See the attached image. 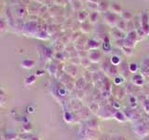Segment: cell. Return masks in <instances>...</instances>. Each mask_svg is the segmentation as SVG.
<instances>
[{
	"instance_id": "obj_2",
	"label": "cell",
	"mask_w": 149,
	"mask_h": 140,
	"mask_svg": "<svg viewBox=\"0 0 149 140\" xmlns=\"http://www.w3.org/2000/svg\"><path fill=\"white\" fill-rule=\"evenodd\" d=\"M89 55V60L91 61V63H97L101 59V53L98 50H91Z\"/></svg>"
},
{
	"instance_id": "obj_22",
	"label": "cell",
	"mask_w": 149,
	"mask_h": 140,
	"mask_svg": "<svg viewBox=\"0 0 149 140\" xmlns=\"http://www.w3.org/2000/svg\"><path fill=\"white\" fill-rule=\"evenodd\" d=\"M123 81H124L123 77H120V76L115 77V79H114V83L116 84V85H119V84H121Z\"/></svg>"
},
{
	"instance_id": "obj_5",
	"label": "cell",
	"mask_w": 149,
	"mask_h": 140,
	"mask_svg": "<svg viewBox=\"0 0 149 140\" xmlns=\"http://www.w3.org/2000/svg\"><path fill=\"white\" fill-rule=\"evenodd\" d=\"M113 117L117 120H118V122H125L126 120H127V118H126L124 112L120 111V110H117V111L115 112Z\"/></svg>"
},
{
	"instance_id": "obj_19",
	"label": "cell",
	"mask_w": 149,
	"mask_h": 140,
	"mask_svg": "<svg viewBox=\"0 0 149 140\" xmlns=\"http://www.w3.org/2000/svg\"><path fill=\"white\" fill-rule=\"evenodd\" d=\"M121 15H122V18H123L124 21H130L131 20V12H129L127 11H124L121 12Z\"/></svg>"
},
{
	"instance_id": "obj_23",
	"label": "cell",
	"mask_w": 149,
	"mask_h": 140,
	"mask_svg": "<svg viewBox=\"0 0 149 140\" xmlns=\"http://www.w3.org/2000/svg\"><path fill=\"white\" fill-rule=\"evenodd\" d=\"M104 6H107V4L104 1H102L100 4L98 5V9H100L101 11H104L107 8V7H104Z\"/></svg>"
},
{
	"instance_id": "obj_17",
	"label": "cell",
	"mask_w": 149,
	"mask_h": 140,
	"mask_svg": "<svg viewBox=\"0 0 149 140\" xmlns=\"http://www.w3.org/2000/svg\"><path fill=\"white\" fill-rule=\"evenodd\" d=\"M107 72L109 74H111V75H116V74H117V66H113V64H111V66H108V69H107Z\"/></svg>"
},
{
	"instance_id": "obj_15",
	"label": "cell",
	"mask_w": 149,
	"mask_h": 140,
	"mask_svg": "<svg viewBox=\"0 0 149 140\" xmlns=\"http://www.w3.org/2000/svg\"><path fill=\"white\" fill-rule=\"evenodd\" d=\"M110 9L114 11V13H121V7L118 4L114 3L110 6Z\"/></svg>"
},
{
	"instance_id": "obj_13",
	"label": "cell",
	"mask_w": 149,
	"mask_h": 140,
	"mask_svg": "<svg viewBox=\"0 0 149 140\" xmlns=\"http://www.w3.org/2000/svg\"><path fill=\"white\" fill-rule=\"evenodd\" d=\"M99 44L97 41H95L93 39H91V40H89L88 41V46L89 49H91V50H96L98 47H99Z\"/></svg>"
},
{
	"instance_id": "obj_26",
	"label": "cell",
	"mask_w": 149,
	"mask_h": 140,
	"mask_svg": "<svg viewBox=\"0 0 149 140\" xmlns=\"http://www.w3.org/2000/svg\"><path fill=\"white\" fill-rule=\"evenodd\" d=\"M130 101H131V105L132 107H134V106H136V98L133 96H131L130 97Z\"/></svg>"
},
{
	"instance_id": "obj_14",
	"label": "cell",
	"mask_w": 149,
	"mask_h": 140,
	"mask_svg": "<svg viewBox=\"0 0 149 140\" xmlns=\"http://www.w3.org/2000/svg\"><path fill=\"white\" fill-rule=\"evenodd\" d=\"M104 53H110L111 51V45L109 43V40L107 37L105 38L104 42Z\"/></svg>"
},
{
	"instance_id": "obj_11",
	"label": "cell",
	"mask_w": 149,
	"mask_h": 140,
	"mask_svg": "<svg viewBox=\"0 0 149 140\" xmlns=\"http://www.w3.org/2000/svg\"><path fill=\"white\" fill-rule=\"evenodd\" d=\"M89 111L92 113H97L99 111V109H100V106H99L97 103L93 102L89 106Z\"/></svg>"
},
{
	"instance_id": "obj_29",
	"label": "cell",
	"mask_w": 149,
	"mask_h": 140,
	"mask_svg": "<svg viewBox=\"0 0 149 140\" xmlns=\"http://www.w3.org/2000/svg\"><path fill=\"white\" fill-rule=\"evenodd\" d=\"M144 66L149 68V58H147V59L144 61Z\"/></svg>"
},
{
	"instance_id": "obj_18",
	"label": "cell",
	"mask_w": 149,
	"mask_h": 140,
	"mask_svg": "<svg viewBox=\"0 0 149 140\" xmlns=\"http://www.w3.org/2000/svg\"><path fill=\"white\" fill-rule=\"evenodd\" d=\"M129 70H130L131 73H134L135 74V72H137V70H138V64H135V63L130 64H129Z\"/></svg>"
},
{
	"instance_id": "obj_16",
	"label": "cell",
	"mask_w": 149,
	"mask_h": 140,
	"mask_svg": "<svg viewBox=\"0 0 149 140\" xmlns=\"http://www.w3.org/2000/svg\"><path fill=\"white\" fill-rule=\"evenodd\" d=\"M110 62L113 66H117V64H120V58H119L117 55H113V56L111 57Z\"/></svg>"
},
{
	"instance_id": "obj_3",
	"label": "cell",
	"mask_w": 149,
	"mask_h": 140,
	"mask_svg": "<svg viewBox=\"0 0 149 140\" xmlns=\"http://www.w3.org/2000/svg\"><path fill=\"white\" fill-rule=\"evenodd\" d=\"M131 80L132 82H133L136 86H142L144 85V79L143 78V76L140 74H135L133 75V77L131 78Z\"/></svg>"
},
{
	"instance_id": "obj_21",
	"label": "cell",
	"mask_w": 149,
	"mask_h": 140,
	"mask_svg": "<svg viewBox=\"0 0 149 140\" xmlns=\"http://www.w3.org/2000/svg\"><path fill=\"white\" fill-rule=\"evenodd\" d=\"M142 105H143V107H144V111L149 113V99L148 98H145L143 101V102H142Z\"/></svg>"
},
{
	"instance_id": "obj_27",
	"label": "cell",
	"mask_w": 149,
	"mask_h": 140,
	"mask_svg": "<svg viewBox=\"0 0 149 140\" xmlns=\"http://www.w3.org/2000/svg\"><path fill=\"white\" fill-rule=\"evenodd\" d=\"M65 93H66V90L64 89V88H60L59 89V94L60 95H64L65 94Z\"/></svg>"
},
{
	"instance_id": "obj_9",
	"label": "cell",
	"mask_w": 149,
	"mask_h": 140,
	"mask_svg": "<svg viewBox=\"0 0 149 140\" xmlns=\"http://www.w3.org/2000/svg\"><path fill=\"white\" fill-rule=\"evenodd\" d=\"M105 19L107 21V24L110 25H113V22H117V18H116V15L113 13H107L105 15Z\"/></svg>"
},
{
	"instance_id": "obj_4",
	"label": "cell",
	"mask_w": 149,
	"mask_h": 140,
	"mask_svg": "<svg viewBox=\"0 0 149 140\" xmlns=\"http://www.w3.org/2000/svg\"><path fill=\"white\" fill-rule=\"evenodd\" d=\"M98 116H100L102 119H111L113 117V114L108 111V109L105 108H100L98 111Z\"/></svg>"
},
{
	"instance_id": "obj_1",
	"label": "cell",
	"mask_w": 149,
	"mask_h": 140,
	"mask_svg": "<svg viewBox=\"0 0 149 140\" xmlns=\"http://www.w3.org/2000/svg\"><path fill=\"white\" fill-rule=\"evenodd\" d=\"M133 131L135 133V135H137L138 136L145 137L146 135H148L149 127L147 125V123H141V124H137L133 126Z\"/></svg>"
},
{
	"instance_id": "obj_31",
	"label": "cell",
	"mask_w": 149,
	"mask_h": 140,
	"mask_svg": "<svg viewBox=\"0 0 149 140\" xmlns=\"http://www.w3.org/2000/svg\"><path fill=\"white\" fill-rule=\"evenodd\" d=\"M100 140H109L107 137H105V136H104V137H102V138H100Z\"/></svg>"
},
{
	"instance_id": "obj_28",
	"label": "cell",
	"mask_w": 149,
	"mask_h": 140,
	"mask_svg": "<svg viewBox=\"0 0 149 140\" xmlns=\"http://www.w3.org/2000/svg\"><path fill=\"white\" fill-rule=\"evenodd\" d=\"M112 140H126V138L123 137V136H117V137H114Z\"/></svg>"
},
{
	"instance_id": "obj_8",
	"label": "cell",
	"mask_w": 149,
	"mask_h": 140,
	"mask_svg": "<svg viewBox=\"0 0 149 140\" xmlns=\"http://www.w3.org/2000/svg\"><path fill=\"white\" fill-rule=\"evenodd\" d=\"M120 72H121L122 75H123V77H126L129 74V72H130V70H129V66L126 64V62L121 63V64H120Z\"/></svg>"
},
{
	"instance_id": "obj_24",
	"label": "cell",
	"mask_w": 149,
	"mask_h": 140,
	"mask_svg": "<svg viewBox=\"0 0 149 140\" xmlns=\"http://www.w3.org/2000/svg\"><path fill=\"white\" fill-rule=\"evenodd\" d=\"M97 19H98V14L96 13V12H92L91 15V22H95L96 21H97Z\"/></svg>"
},
{
	"instance_id": "obj_12",
	"label": "cell",
	"mask_w": 149,
	"mask_h": 140,
	"mask_svg": "<svg viewBox=\"0 0 149 140\" xmlns=\"http://www.w3.org/2000/svg\"><path fill=\"white\" fill-rule=\"evenodd\" d=\"M136 38H137V32L136 31H131L128 35L127 39L131 40V42H133L134 43V42L136 41Z\"/></svg>"
},
{
	"instance_id": "obj_30",
	"label": "cell",
	"mask_w": 149,
	"mask_h": 140,
	"mask_svg": "<svg viewBox=\"0 0 149 140\" xmlns=\"http://www.w3.org/2000/svg\"><path fill=\"white\" fill-rule=\"evenodd\" d=\"M28 109H29V110H28L29 112H33V111H34V108H33V107H29Z\"/></svg>"
},
{
	"instance_id": "obj_32",
	"label": "cell",
	"mask_w": 149,
	"mask_h": 140,
	"mask_svg": "<svg viewBox=\"0 0 149 140\" xmlns=\"http://www.w3.org/2000/svg\"><path fill=\"white\" fill-rule=\"evenodd\" d=\"M143 140H149V135H146V136H145V137H144Z\"/></svg>"
},
{
	"instance_id": "obj_7",
	"label": "cell",
	"mask_w": 149,
	"mask_h": 140,
	"mask_svg": "<svg viewBox=\"0 0 149 140\" xmlns=\"http://www.w3.org/2000/svg\"><path fill=\"white\" fill-rule=\"evenodd\" d=\"M86 86V80H84V78H80L75 81V89L78 91L83 90Z\"/></svg>"
},
{
	"instance_id": "obj_10",
	"label": "cell",
	"mask_w": 149,
	"mask_h": 140,
	"mask_svg": "<svg viewBox=\"0 0 149 140\" xmlns=\"http://www.w3.org/2000/svg\"><path fill=\"white\" fill-rule=\"evenodd\" d=\"M117 89V92L115 93L116 94V96L117 97V98L119 99H121V98H123L124 95L126 94V90H125V88H116Z\"/></svg>"
},
{
	"instance_id": "obj_25",
	"label": "cell",
	"mask_w": 149,
	"mask_h": 140,
	"mask_svg": "<svg viewBox=\"0 0 149 140\" xmlns=\"http://www.w3.org/2000/svg\"><path fill=\"white\" fill-rule=\"evenodd\" d=\"M122 50H123L124 53H126L127 54H131V53H132L131 48H129V47H125V46H123V47H122Z\"/></svg>"
},
{
	"instance_id": "obj_6",
	"label": "cell",
	"mask_w": 149,
	"mask_h": 140,
	"mask_svg": "<svg viewBox=\"0 0 149 140\" xmlns=\"http://www.w3.org/2000/svg\"><path fill=\"white\" fill-rule=\"evenodd\" d=\"M98 126V120L96 119H89L85 122L84 127H87L89 129H95Z\"/></svg>"
},
{
	"instance_id": "obj_20",
	"label": "cell",
	"mask_w": 149,
	"mask_h": 140,
	"mask_svg": "<svg viewBox=\"0 0 149 140\" xmlns=\"http://www.w3.org/2000/svg\"><path fill=\"white\" fill-rule=\"evenodd\" d=\"M64 118L65 120V122H71L73 120H74V118H73V116H72V114L70 112H68V111H66L64 112Z\"/></svg>"
}]
</instances>
